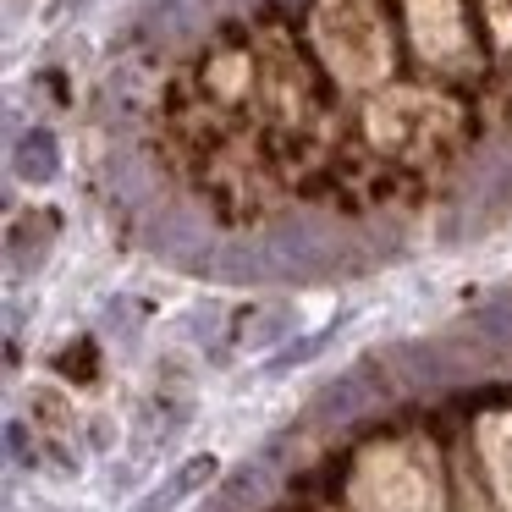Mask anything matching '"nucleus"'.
<instances>
[{
    "instance_id": "obj_1",
    "label": "nucleus",
    "mask_w": 512,
    "mask_h": 512,
    "mask_svg": "<svg viewBox=\"0 0 512 512\" xmlns=\"http://www.w3.org/2000/svg\"><path fill=\"white\" fill-rule=\"evenodd\" d=\"M353 512H446L441 468H435L430 441H380L358 457L353 485H347Z\"/></svg>"
},
{
    "instance_id": "obj_2",
    "label": "nucleus",
    "mask_w": 512,
    "mask_h": 512,
    "mask_svg": "<svg viewBox=\"0 0 512 512\" xmlns=\"http://www.w3.org/2000/svg\"><path fill=\"white\" fill-rule=\"evenodd\" d=\"M314 45L347 89H369L391 72V39L375 0H320L314 6Z\"/></svg>"
},
{
    "instance_id": "obj_3",
    "label": "nucleus",
    "mask_w": 512,
    "mask_h": 512,
    "mask_svg": "<svg viewBox=\"0 0 512 512\" xmlns=\"http://www.w3.org/2000/svg\"><path fill=\"white\" fill-rule=\"evenodd\" d=\"M441 127H452V111L441 100H424V94H386L369 105V138L386 149L430 144V133H441Z\"/></svg>"
},
{
    "instance_id": "obj_4",
    "label": "nucleus",
    "mask_w": 512,
    "mask_h": 512,
    "mask_svg": "<svg viewBox=\"0 0 512 512\" xmlns=\"http://www.w3.org/2000/svg\"><path fill=\"white\" fill-rule=\"evenodd\" d=\"M408 6V34L424 61L435 67H457L468 56V23L457 0H402Z\"/></svg>"
},
{
    "instance_id": "obj_5",
    "label": "nucleus",
    "mask_w": 512,
    "mask_h": 512,
    "mask_svg": "<svg viewBox=\"0 0 512 512\" xmlns=\"http://www.w3.org/2000/svg\"><path fill=\"white\" fill-rule=\"evenodd\" d=\"M479 457H485L496 507L512 512V413H485L479 419Z\"/></svg>"
}]
</instances>
